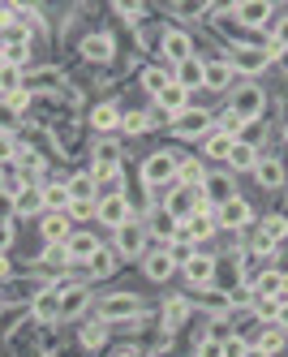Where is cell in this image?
Segmentation results:
<instances>
[{
    "mask_svg": "<svg viewBox=\"0 0 288 357\" xmlns=\"http://www.w3.org/2000/svg\"><path fill=\"white\" fill-rule=\"evenodd\" d=\"M198 357H224V340H220V336H206V340L198 344Z\"/></svg>",
    "mask_w": 288,
    "mask_h": 357,
    "instance_id": "obj_45",
    "label": "cell"
},
{
    "mask_svg": "<svg viewBox=\"0 0 288 357\" xmlns=\"http://www.w3.org/2000/svg\"><path fill=\"white\" fill-rule=\"evenodd\" d=\"M95 164H121V151L112 142H99L95 146Z\"/></svg>",
    "mask_w": 288,
    "mask_h": 357,
    "instance_id": "obj_42",
    "label": "cell"
},
{
    "mask_svg": "<svg viewBox=\"0 0 288 357\" xmlns=\"http://www.w3.org/2000/svg\"><path fill=\"white\" fill-rule=\"evenodd\" d=\"M82 56H86V61H95V65L112 61V39H108V35H91V39L82 43Z\"/></svg>",
    "mask_w": 288,
    "mask_h": 357,
    "instance_id": "obj_26",
    "label": "cell"
},
{
    "mask_svg": "<svg viewBox=\"0 0 288 357\" xmlns=\"http://www.w3.org/2000/svg\"><path fill=\"white\" fill-rule=\"evenodd\" d=\"M26 82H22V69H13V65H5L0 69V91H5V99L13 95V91H22Z\"/></svg>",
    "mask_w": 288,
    "mask_h": 357,
    "instance_id": "obj_39",
    "label": "cell"
},
{
    "mask_svg": "<svg viewBox=\"0 0 288 357\" xmlns=\"http://www.w3.org/2000/svg\"><path fill=\"white\" fill-rule=\"evenodd\" d=\"M245 357H271V353H263L258 344H250V349H245Z\"/></svg>",
    "mask_w": 288,
    "mask_h": 357,
    "instance_id": "obj_58",
    "label": "cell"
},
{
    "mask_svg": "<svg viewBox=\"0 0 288 357\" xmlns=\"http://www.w3.org/2000/svg\"><path fill=\"white\" fill-rule=\"evenodd\" d=\"M65 215H69V220H86V215H95V202H69Z\"/></svg>",
    "mask_w": 288,
    "mask_h": 357,
    "instance_id": "obj_49",
    "label": "cell"
},
{
    "mask_svg": "<svg viewBox=\"0 0 288 357\" xmlns=\"http://www.w3.org/2000/svg\"><path fill=\"white\" fill-rule=\"evenodd\" d=\"M65 185H69L73 202H91V194H95V181H91V172H82V176H73V181H65Z\"/></svg>",
    "mask_w": 288,
    "mask_h": 357,
    "instance_id": "obj_35",
    "label": "cell"
},
{
    "mask_svg": "<svg viewBox=\"0 0 288 357\" xmlns=\"http://www.w3.org/2000/svg\"><path fill=\"white\" fill-rule=\"evenodd\" d=\"M116 357H138V353H129V349H125V353H116Z\"/></svg>",
    "mask_w": 288,
    "mask_h": 357,
    "instance_id": "obj_62",
    "label": "cell"
},
{
    "mask_svg": "<svg viewBox=\"0 0 288 357\" xmlns=\"http://www.w3.org/2000/svg\"><path fill=\"white\" fill-rule=\"evenodd\" d=\"M0 190H5V181H0Z\"/></svg>",
    "mask_w": 288,
    "mask_h": 357,
    "instance_id": "obj_64",
    "label": "cell"
},
{
    "mask_svg": "<svg viewBox=\"0 0 288 357\" xmlns=\"http://www.w3.org/2000/svg\"><path fill=\"white\" fill-rule=\"evenodd\" d=\"M280 301L284 297H258V319H280Z\"/></svg>",
    "mask_w": 288,
    "mask_h": 357,
    "instance_id": "obj_43",
    "label": "cell"
},
{
    "mask_svg": "<svg viewBox=\"0 0 288 357\" xmlns=\"http://www.w3.org/2000/svg\"><path fill=\"white\" fill-rule=\"evenodd\" d=\"M91 181L112 185V190L121 194V164H95V168H91Z\"/></svg>",
    "mask_w": 288,
    "mask_h": 357,
    "instance_id": "obj_33",
    "label": "cell"
},
{
    "mask_svg": "<svg viewBox=\"0 0 288 357\" xmlns=\"http://www.w3.org/2000/svg\"><path fill=\"white\" fill-rule=\"evenodd\" d=\"M13 125H17V112H13L9 104H0V130H5V134H9V130H13Z\"/></svg>",
    "mask_w": 288,
    "mask_h": 357,
    "instance_id": "obj_55",
    "label": "cell"
},
{
    "mask_svg": "<svg viewBox=\"0 0 288 357\" xmlns=\"http://www.w3.org/2000/svg\"><path fill=\"white\" fill-rule=\"evenodd\" d=\"M151 233H155V237H164V241H172V237H176V241H185V237H181V220H172L168 211H160V215H155Z\"/></svg>",
    "mask_w": 288,
    "mask_h": 357,
    "instance_id": "obj_30",
    "label": "cell"
},
{
    "mask_svg": "<svg viewBox=\"0 0 288 357\" xmlns=\"http://www.w3.org/2000/svg\"><path fill=\"white\" fill-rule=\"evenodd\" d=\"M47 202H43V185H22V194L13 198V215L17 220H31V215H43Z\"/></svg>",
    "mask_w": 288,
    "mask_h": 357,
    "instance_id": "obj_7",
    "label": "cell"
},
{
    "mask_svg": "<svg viewBox=\"0 0 288 357\" xmlns=\"http://www.w3.org/2000/svg\"><path fill=\"white\" fill-rule=\"evenodd\" d=\"M103 340H108V319H99V323H86V327H82V344H86V349H99Z\"/></svg>",
    "mask_w": 288,
    "mask_h": 357,
    "instance_id": "obj_34",
    "label": "cell"
},
{
    "mask_svg": "<svg viewBox=\"0 0 288 357\" xmlns=\"http://www.w3.org/2000/svg\"><path fill=\"white\" fill-rule=\"evenodd\" d=\"M39 233H43L47 245H65V241H69V215H65V211H43Z\"/></svg>",
    "mask_w": 288,
    "mask_h": 357,
    "instance_id": "obj_11",
    "label": "cell"
},
{
    "mask_svg": "<svg viewBox=\"0 0 288 357\" xmlns=\"http://www.w3.org/2000/svg\"><path fill=\"white\" fill-rule=\"evenodd\" d=\"M35 319H43V323L61 319V293H56V289H47V293L35 297Z\"/></svg>",
    "mask_w": 288,
    "mask_h": 357,
    "instance_id": "obj_27",
    "label": "cell"
},
{
    "mask_svg": "<svg viewBox=\"0 0 288 357\" xmlns=\"http://www.w3.org/2000/svg\"><path fill=\"white\" fill-rule=\"evenodd\" d=\"M164 56H168V61H176V65H181V61H190V56H194V43H190V35L168 31V35H164Z\"/></svg>",
    "mask_w": 288,
    "mask_h": 357,
    "instance_id": "obj_18",
    "label": "cell"
},
{
    "mask_svg": "<svg viewBox=\"0 0 288 357\" xmlns=\"http://www.w3.org/2000/svg\"><path fill=\"white\" fill-rule=\"evenodd\" d=\"M13 198H17V194L0 190V220H13Z\"/></svg>",
    "mask_w": 288,
    "mask_h": 357,
    "instance_id": "obj_54",
    "label": "cell"
},
{
    "mask_svg": "<svg viewBox=\"0 0 288 357\" xmlns=\"http://www.w3.org/2000/svg\"><path fill=\"white\" fill-rule=\"evenodd\" d=\"M263 233H267L275 245L288 241V220H284V215H267V220H263Z\"/></svg>",
    "mask_w": 288,
    "mask_h": 357,
    "instance_id": "obj_37",
    "label": "cell"
},
{
    "mask_svg": "<svg viewBox=\"0 0 288 357\" xmlns=\"http://www.w3.org/2000/svg\"><path fill=\"white\" fill-rule=\"evenodd\" d=\"M254 176H258V185H267V190H280V185H284V164H280V160H258Z\"/></svg>",
    "mask_w": 288,
    "mask_h": 357,
    "instance_id": "obj_24",
    "label": "cell"
},
{
    "mask_svg": "<svg viewBox=\"0 0 288 357\" xmlns=\"http://www.w3.org/2000/svg\"><path fill=\"white\" fill-rule=\"evenodd\" d=\"M95 215L108 224L112 233H116L125 220H134V215H129V198H125V194H108V198H99V202H95Z\"/></svg>",
    "mask_w": 288,
    "mask_h": 357,
    "instance_id": "obj_4",
    "label": "cell"
},
{
    "mask_svg": "<svg viewBox=\"0 0 288 357\" xmlns=\"http://www.w3.org/2000/svg\"><path fill=\"white\" fill-rule=\"evenodd\" d=\"M172 82H176V86H185V91H194V86H206V65H202L198 56L181 61V65H176V73H172Z\"/></svg>",
    "mask_w": 288,
    "mask_h": 357,
    "instance_id": "obj_14",
    "label": "cell"
},
{
    "mask_svg": "<svg viewBox=\"0 0 288 357\" xmlns=\"http://www.w3.org/2000/svg\"><path fill=\"white\" fill-rule=\"evenodd\" d=\"M164 319H168V327H176L181 319H185V301L172 297V301H168V310H164Z\"/></svg>",
    "mask_w": 288,
    "mask_h": 357,
    "instance_id": "obj_46",
    "label": "cell"
},
{
    "mask_svg": "<svg viewBox=\"0 0 288 357\" xmlns=\"http://www.w3.org/2000/svg\"><path fill=\"white\" fill-rule=\"evenodd\" d=\"M228 168H237V172H254L258 168V151L250 146V142H232V151H228Z\"/></svg>",
    "mask_w": 288,
    "mask_h": 357,
    "instance_id": "obj_19",
    "label": "cell"
},
{
    "mask_svg": "<svg viewBox=\"0 0 288 357\" xmlns=\"http://www.w3.org/2000/svg\"><path fill=\"white\" fill-rule=\"evenodd\" d=\"M82 305H86V289H77V284H65L61 289V319L82 314Z\"/></svg>",
    "mask_w": 288,
    "mask_h": 357,
    "instance_id": "obj_25",
    "label": "cell"
},
{
    "mask_svg": "<svg viewBox=\"0 0 288 357\" xmlns=\"http://www.w3.org/2000/svg\"><path fill=\"white\" fill-rule=\"evenodd\" d=\"M263 134H267V130H263V121H250L245 130H241V142H250V146H254V142L263 138Z\"/></svg>",
    "mask_w": 288,
    "mask_h": 357,
    "instance_id": "obj_51",
    "label": "cell"
},
{
    "mask_svg": "<svg viewBox=\"0 0 288 357\" xmlns=\"http://www.w3.org/2000/svg\"><path fill=\"white\" fill-rule=\"evenodd\" d=\"M267 61H275L271 47H237V52H232V69H245V73H258Z\"/></svg>",
    "mask_w": 288,
    "mask_h": 357,
    "instance_id": "obj_15",
    "label": "cell"
},
{
    "mask_svg": "<svg viewBox=\"0 0 288 357\" xmlns=\"http://www.w3.org/2000/svg\"><path fill=\"white\" fill-rule=\"evenodd\" d=\"M13 245V220H0V254Z\"/></svg>",
    "mask_w": 288,
    "mask_h": 357,
    "instance_id": "obj_52",
    "label": "cell"
},
{
    "mask_svg": "<svg viewBox=\"0 0 288 357\" xmlns=\"http://www.w3.org/2000/svg\"><path fill=\"white\" fill-rule=\"evenodd\" d=\"M275 323H280V327H288V297L280 301V319H275Z\"/></svg>",
    "mask_w": 288,
    "mask_h": 357,
    "instance_id": "obj_57",
    "label": "cell"
},
{
    "mask_svg": "<svg viewBox=\"0 0 288 357\" xmlns=\"http://www.w3.org/2000/svg\"><path fill=\"white\" fill-rule=\"evenodd\" d=\"M215 228H220V224H215V211H194L185 224H181V237L194 245V241H206V237L215 233Z\"/></svg>",
    "mask_w": 288,
    "mask_h": 357,
    "instance_id": "obj_9",
    "label": "cell"
},
{
    "mask_svg": "<svg viewBox=\"0 0 288 357\" xmlns=\"http://www.w3.org/2000/svg\"><path fill=\"white\" fill-rule=\"evenodd\" d=\"M142 245H146V233H142V224L125 220V224L116 228V241H112V250L121 254V259H134V254H142Z\"/></svg>",
    "mask_w": 288,
    "mask_h": 357,
    "instance_id": "obj_6",
    "label": "cell"
},
{
    "mask_svg": "<svg viewBox=\"0 0 288 357\" xmlns=\"http://www.w3.org/2000/svg\"><path fill=\"white\" fill-rule=\"evenodd\" d=\"M99 314L103 319H116V323H134L138 314H142V305H138V297H129V293H116V297H103L99 301Z\"/></svg>",
    "mask_w": 288,
    "mask_h": 357,
    "instance_id": "obj_1",
    "label": "cell"
},
{
    "mask_svg": "<svg viewBox=\"0 0 288 357\" xmlns=\"http://www.w3.org/2000/svg\"><path fill=\"white\" fill-rule=\"evenodd\" d=\"M245 349H250V344H245L241 336H228V340H224V357H245Z\"/></svg>",
    "mask_w": 288,
    "mask_h": 357,
    "instance_id": "obj_48",
    "label": "cell"
},
{
    "mask_svg": "<svg viewBox=\"0 0 288 357\" xmlns=\"http://www.w3.org/2000/svg\"><path fill=\"white\" fill-rule=\"evenodd\" d=\"M121 116L125 112H116V104H99L95 112H91V125L99 134H112V130H121Z\"/></svg>",
    "mask_w": 288,
    "mask_h": 357,
    "instance_id": "obj_23",
    "label": "cell"
},
{
    "mask_svg": "<svg viewBox=\"0 0 288 357\" xmlns=\"http://www.w3.org/2000/svg\"><path fill=\"white\" fill-rule=\"evenodd\" d=\"M263 104H267V99H263V91H258L254 82H245V86L237 91V99H232V112H237L241 121H254L258 112H263Z\"/></svg>",
    "mask_w": 288,
    "mask_h": 357,
    "instance_id": "obj_10",
    "label": "cell"
},
{
    "mask_svg": "<svg viewBox=\"0 0 288 357\" xmlns=\"http://www.w3.org/2000/svg\"><path fill=\"white\" fill-rule=\"evenodd\" d=\"M168 82H172V78H168L164 69H146V73H142V86H146V91H155V95H160Z\"/></svg>",
    "mask_w": 288,
    "mask_h": 357,
    "instance_id": "obj_41",
    "label": "cell"
},
{
    "mask_svg": "<svg viewBox=\"0 0 288 357\" xmlns=\"http://www.w3.org/2000/svg\"><path fill=\"white\" fill-rule=\"evenodd\" d=\"M142 271H146V280H168V275L176 271V259H172L168 250H155L151 259H146V267H142Z\"/></svg>",
    "mask_w": 288,
    "mask_h": 357,
    "instance_id": "obj_22",
    "label": "cell"
},
{
    "mask_svg": "<svg viewBox=\"0 0 288 357\" xmlns=\"http://www.w3.org/2000/svg\"><path fill=\"white\" fill-rule=\"evenodd\" d=\"M232 142H237V138H228V134H211V138H206V155H215V160H228Z\"/></svg>",
    "mask_w": 288,
    "mask_h": 357,
    "instance_id": "obj_38",
    "label": "cell"
},
{
    "mask_svg": "<svg viewBox=\"0 0 288 357\" xmlns=\"http://www.w3.org/2000/svg\"><path fill=\"white\" fill-rule=\"evenodd\" d=\"M142 181L146 185H172L176 181V160L168 155V151H155V155L142 164Z\"/></svg>",
    "mask_w": 288,
    "mask_h": 357,
    "instance_id": "obj_3",
    "label": "cell"
},
{
    "mask_svg": "<svg viewBox=\"0 0 288 357\" xmlns=\"http://www.w3.org/2000/svg\"><path fill=\"white\" fill-rule=\"evenodd\" d=\"M271 245H275V241L263 233V228H258V233H254V254H271Z\"/></svg>",
    "mask_w": 288,
    "mask_h": 357,
    "instance_id": "obj_56",
    "label": "cell"
},
{
    "mask_svg": "<svg viewBox=\"0 0 288 357\" xmlns=\"http://www.w3.org/2000/svg\"><path fill=\"white\" fill-rule=\"evenodd\" d=\"M176 181L185 185V190H194V194H198V190L206 185V168H202L198 160H181V164H176Z\"/></svg>",
    "mask_w": 288,
    "mask_h": 357,
    "instance_id": "obj_20",
    "label": "cell"
},
{
    "mask_svg": "<svg viewBox=\"0 0 288 357\" xmlns=\"http://www.w3.org/2000/svg\"><path fill=\"white\" fill-rule=\"evenodd\" d=\"M245 125H250V121H241L237 112H232V108H228V112L220 116V134H228V138H237V134L245 130Z\"/></svg>",
    "mask_w": 288,
    "mask_h": 357,
    "instance_id": "obj_40",
    "label": "cell"
},
{
    "mask_svg": "<svg viewBox=\"0 0 288 357\" xmlns=\"http://www.w3.org/2000/svg\"><path fill=\"white\" fill-rule=\"evenodd\" d=\"M232 13H237L241 26H263V22L271 17V5L267 0H241V5H232Z\"/></svg>",
    "mask_w": 288,
    "mask_h": 357,
    "instance_id": "obj_16",
    "label": "cell"
},
{
    "mask_svg": "<svg viewBox=\"0 0 288 357\" xmlns=\"http://www.w3.org/2000/svg\"><path fill=\"white\" fill-rule=\"evenodd\" d=\"M5 65H9V61H5V47H0V69H5Z\"/></svg>",
    "mask_w": 288,
    "mask_h": 357,
    "instance_id": "obj_61",
    "label": "cell"
},
{
    "mask_svg": "<svg viewBox=\"0 0 288 357\" xmlns=\"http://www.w3.org/2000/svg\"><path fill=\"white\" fill-rule=\"evenodd\" d=\"M250 220H254V207H250L245 198H228V202L215 207V224L220 228H245Z\"/></svg>",
    "mask_w": 288,
    "mask_h": 357,
    "instance_id": "obj_5",
    "label": "cell"
},
{
    "mask_svg": "<svg viewBox=\"0 0 288 357\" xmlns=\"http://www.w3.org/2000/svg\"><path fill=\"white\" fill-rule=\"evenodd\" d=\"M202 194L211 198L215 207H220V202H228V198H237V194H232V181H224V176H206V185H202Z\"/></svg>",
    "mask_w": 288,
    "mask_h": 357,
    "instance_id": "obj_31",
    "label": "cell"
},
{
    "mask_svg": "<svg viewBox=\"0 0 288 357\" xmlns=\"http://www.w3.org/2000/svg\"><path fill=\"white\" fill-rule=\"evenodd\" d=\"M284 47H288V17L275 22V52H284Z\"/></svg>",
    "mask_w": 288,
    "mask_h": 357,
    "instance_id": "obj_53",
    "label": "cell"
},
{
    "mask_svg": "<svg viewBox=\"0 0 288 357\" xmlns=\"http://www.w3.org/2000/svg\"><path fill=\"white\" fill-rule=\"evenodd\" d=\"M181 267H185V280H190L194 289H206V284H211V275H215V259H211V254H190Z\"/></svg>",
    "mask_w": 288,
    "mask_h": 357,
    "instance_id": "obj_8",
    "label": "cell"
},
{
    "mask_svg": "<svg viewBox=\"0 0 288 357\" xmlns=\"http://www.w3.org/2000/svg\"><path fill=\"white\" fill-rule=\"evenodd\" d=\"M155 99H160V112H164V121H168V116L176 121L181 112L190 108V91H185V86H176V82H168V86H164L160 95H155Z\"/></svg>",
    "mask_w": 288,
    "mask_h": 357,
    "instance_id": "obj_12",
    "label": "cell"
},
{
    "mask_svg": "<svg viewBox=\"0 0 288 357\" xmlns=\"http://www.w3.org/2000/svg\"><path fill=\"white\" fill-rule=\"evenodd\" d=\"M116 259H121V254H116L112 245H99V250L91 254V263H86V271L103 280V275H112V271H116Z\"/></svg>",
    "mask_w": 288,
    "mask_h": 357,
    "instance_id": "obj_21",
    "label": "cell"
},
{
    "mask_svg": "<svg viewBox=\"0 0 288 357\" xmlns=\"http://www.w3.org/2000/svg\"><path fill=\"white\" fill-rule=\"evenodd\" d=\"M284 138H288V125H284Z\"/></svg>",
    "mask_w": 288,
    "mask_h": 357,
    "instance_id": "obj_63",
    "label": "cell"
},
{
    "mask_svg": "<svg viewBox=\"0 0 288 357\" xmlns=\"http://www.w3.org/2000/svg\"><path fill=\"white\" fill-rule=\"evenodd\" d=\"M258 349H263V353H280L284 349V331H267V336L258 340Z\"/></svg>",
    "mask_w": 288,
    "mask_h": 357,
    "instance_id": "obj_47",
    "label": "cell"
},
{
    "mask_svg": "<svg viewBox=\"0 0 288 357\" xmlns=\"http://www.w3.org/2000/svg\"><path fill=\"white\" fill-rule=\"evenodd\" d=\"M254 293L258 297H284V271H263L254 280Z\"/></svg>",
    "mask_w": 288,
    "mask_h": 357,
    "instance_id": "obj_28",
    "label": "cell"
},
{
    "mask_svg": "<svg viewBox=\"0 0 288 357\" xmlns=\"http://www.w3.org/2000/svg\"><path fill=\"white\" fill-rule=\"evenodd\" d=\"M211 125H215V116H211V112H202V108H185V112L172 121V134H176V138H202L206 130H211Z\"/></svg>",
    "mask_w": 288,
    "mask_h": 357,
    "instance_id": "obj_2",
    "label": "cell"
},
{
    "mask_svg": "<svg viewBox=\"0 0 288 357\" xmlns=\"http://www.w3.org/2000/svg\"><path fill=\"white\" fill-rule=\"evenodd\" d=\"M65 250H69V263H91V254L99 250V241L91 237V233H69V241H65Z\"/></svg>",
    "mask_w": 288,
    "mask_h": 357,
    "instance_id": "obj_17",
    "label": "cell"
},
{
    "mask_svg": "<svg viewBox=\"0 0 288 357\" xmlns=\"http://www.w3.org/2000/svg\"><path fill=\"white\" fill-rule=\"evenodd\" d=\"M194 198H198L194 190H185V185H176V190H172V194L164 198V211H168L172 220H181V224H185V220L194 215Z\"/></svg>",
    "mask_w": 288,
    "mask_h": 357,
    "instance_id": "obj_13",
    "label": "cell"
},
{
    "mask_svg": "<svg viewBox=\"0 0 288 357\" xmlns=\"http://www.w3.org/2000/svg\"><path fill=\"white\" fill-rule=\"evenodd\" d=\"M121 130H125V134H146V130H151V116H146V112H125V116H121Z\"/></svg>",
    "mask_w": 288,
    "mask_h": 357,
    "instance_id": "obj_36",
    "label": "cell"
},
{
    "mask_svg": "<svg viewBox=\"0 0 288 357\" xmlns=\"http://www.w3.org/2000/svg\"><path fill=\"white\" fill-rule=\"evenodd\" d=\"M232 78H237V69H232L228 61H215V65H206V86L224 91V86H232Z\"/></svg>",
    "mask_w": 288,
    "mask_h": 357,
    "instance_id": "obj_29",
    "label": "cell"
},
{
    "mask_svg": "<svg viewBox=\"0 0 288 357\" xmlns=\"http://www.w3.org/2000/svg\"><path fill=\"white\" fill-rule=\"evenodd\" d=\"M9 275V259H5V254H0V280H5Z\"/></svg>",
    "mask_w": 288,
    "mask_h": 357,
    "instance_id": "obj_59",
    "label": "cell"
},
{
    "mask_svg": "<svg viewBox=\"0 0 288 357\" xmlns=\"http://www.w3.org/2000/svg\"><path fill=\"white\" fill-rule=\"evenodd\" d=\"M17 155H22V151H17V142H13L9 134H0V164H9V160L17 164Z\"/></svg>",
    "mask_w": 288,
    "mask_h": 357,
    "instance_id": "obj_44",
    "label": "cell"
},
{
    "mask_svg": "<svg viewBox=\"0 0 288 357\" xmlns=\"http://www.w3.org/2000/svg\"><path fill=\"white\" fill-rule=\"evenodd\" d=\"M43 202H47V211H69L73 194H69V185H43Z\"/></svg>",
    "mask_w": 288,
    "mask_h": 357,
    "instance_id": "obj_32",
    "label": "cell"
},
{
    "mask_svg": "<svg viewBox=\"0 0 288 357\" xmlns=\"http://www.w3.org/2000/svg\"><path fill=\"white\" fill-rule=\"evenodd\" d=\"M275 61H280V69H284V73H288V47H284V52H280V56H275Z\"/></svg>",
    "mask_w": 288,
    "mask_h": 357,
    "instance_id": "obj_60",
    "label": "cell"
},
{
    "mask_svg": "<svg viewBox=\"0 0 288 357\" xmlns=\"http://www.w3.org/2000/svg\"><path fill=\"white\" fill-rule=\"evenodd\" d=\"M5 104H9L13 112H26V104H31V91H26V86H22V91H13V95L5 99Z\"/></svg>",
    "mask_w": 288,
    "mask_h": 357,
    "instance_id": "obj_50",
    "label": "cell"
}]
</instances>
